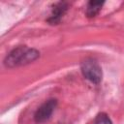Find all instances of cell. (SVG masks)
Here are the masks:
<instances>
[{"mask_svg":"<svg viewBox=\"0 0 124 124\" xmlns=\"http://www.w3.org/2000/svg\"><path fill=\"white\" fill-rule=\"evenodd\" d=\"M93 124H112V122L107 113L101 112L97 114V116L93 121Z\"/></svg>","mask_w":124,"mask_h":124,"instance_id":"6","label":"cell"},{"mask_svg":"<svg viewBox=\"0 0 124 124\" xmlns=\"http://www.w3.org/2000/svg\"><path fill=\"white\" fill-rule=\"evenodd\" d=\"M57 106L56 99H49L42 104L34 114V119L37 123H44L48 120L53 113L55 108Z\"/></svg>","mask_w":124,"mask_h":124,"instance_id":"3","label":"cell"},{"mask_svg":"<svg viewBox=\"0 0 124 124\" xmlns=\"http://www.w3.org/2000/svg\"><path fill=\"white\" fill-rule=\"evenodd\" d=\"M80 70L83 77L92 83L98 84L102 81V78H103L102 68L98 64V62L95 61L94 59L87 58L84 61H82L80 65Z\"/></svg>","mask_w":124,"mask_h":124,"instance_id":"2","label":"cell"},{"mask_svg":"<svg viewBox=\"0 0 124 124\" xmlns=\"http://www.w3.org/2000/svg\"><path fill=\"white\" fill-rule=\"evenodd\" d=\"M103 5H104V1H101V0H91V1H89L87 6H86L85 15L88 17L96 16L99 14V12L101 11Z\"/></svg>","mask_w":124,"mask_h":124,"instance_id":"4","label":"cell"},{"mask_svg":"<svg viewBox=\"0 0 124 124\" xmlns=\"http://www.w3.org/2000/svg\"><path fill=\"white\" fill-rule=\"evenodd\" d=\"M67 9H68V6H67L66 3L60 2V3L56 4V5L53 7L52 16H51V17L48 19V21H49L51 24H54V23L58 22L59 19H60V17H61V16L64 15V13L67 11Z\"/></svg>","mask_w":124,"mask_h":124,"instance_id":"5","label":"cell"},{"mask_svg":"<svg viewBox=\"0 0 124 124\" xmlns=\"http://www.w3.org/2000/svg\"><path fill=\"white\" fill-rule=\"evenodd\" d=\"M40 57V51L28 47L26 46H20L14 48L8 53L4 59V65L7 68H16L19 66H24L32 63Z\"/></svg>","mask_w":124,"mask_h":124,"instance_id":"1","label":"cell"}]
</instances>
